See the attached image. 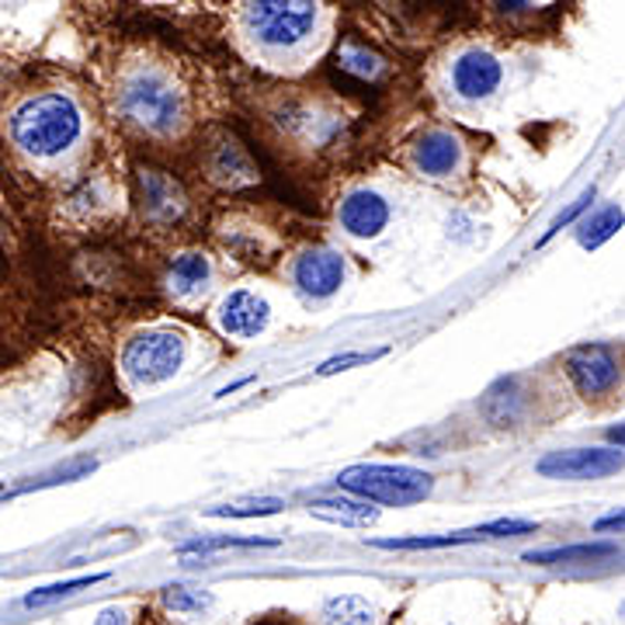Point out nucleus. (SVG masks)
<instances>
[{"label": "nucleus", "mask_w": 625, "mask_h": 625, "mask_svg": "<svg viewBox=\"0 0 625 625\" xmlns=\"http://www.w3.org/2000/svg\"><path fill=\"white\" fill-rule=\"evenodd\" d=\"M8 132L21 153L35 156V161H56L77 146L84 132V111L70 95L39 91L11 108Z\"/></svg>", "instance_id": "obj_1"}, {"label": "nucleus", "mask_w": 625, "mask_h": 625, "mask_svg": "<svg viewBox=\"0 0 625 625\" xmlns=\"http://www.w3.org/2000/svg\"><path fill=\"white\" fill-rule=\"evenodd\" d=\"M116 105L125 122L153 132V136H171V132L185 125L188 116L182 84L153 63H140L122 74Z\"/></svg>", "instance_id": "obj_2"}, {"label": "nucleus", "mask_w": 625, "mask_h": 625, "mask_svg": "<svg viewBox=\"0 0 625 625\" xmlns=\"http://www.w3.org/2000/svg\"><path fill=\"white\" fill-rule=\"evenodd\" d=\"M320 4L317 0H243L240 25L264 53H296L317 32Z\"/></svg>", "instance_id": "obj_3"}, {"label": "nucleus", "mask_w": 625, "mask_h": 625, "mask_svg": "<svg viewBox=\"0 0 625 625\" xmlns=\"http://www.w3.org/2000/svg\"><path fill=\"white\" fill-rule=\"evenodd\" d=\"M338 486L348 490L351 497L369 501V504H390V507H407L424 501L435 490V476L414 465H348L338 473Z\"/></svg>", "instance_id": "obj_4"}, {"label": "nucleus", "mask_w": 625, "mask_h": 625, "mask_svg": "<svg viewBox=\"0 0 625 625\" xmlns=\"http://www.w3.org/2000/svg\"><path fill=\"white\" fill-rule=\"evenodd\" d=\"M185 365V338L174 330H143L122 351V375L132 390L164 386Z\"/></svg>", "instance_id": "obj_5"}, {"label": "nucleus", "mask_w": 625, "mask_h": 625, "mask_svg": "<svg viewBox=\"0 0 625 625\" xmlns=\"http://www.w3.org/2000/svg\"><path fill=\"white\" fill-rule=\"evenodd\" d=\"M449 80L462 101H486L504 80V63L486 50H465L456 56Z\"/></svg>", "instance_id": "obj_6"}, {"label": "nucleus", "mask_w": 625, "mask_h": 625, "mask_svg": "<svg viewBox=\"0 0 625 625\" xmlns=\"http://www.w3.org/2000/svg\"><path fill=\"white\" fill-rule=\"evenodd\" d=\"M293 285L306 299H330L344 285V261L330 248H309L293 264Z\"/></svg>", "instance_id": "obj_7"}, {"label": "nucleus", "mask_w": 625, "mask_h": 625, "mask_svg": "<svg viewBox=\"0 0 625 625\" xmlns=\"http://www.w3.org/2000/svg\"><path fill=\"white\" fill-rule=\"evenodd\" d=\"M267 320H272V306L264 296L251 293V288H233L230 296H222L216 309V324L227 338L251 341L257 333H264Z\"/></svg>", "instance_id": "obj_8"}, {"label": "nucleus", "mask_w": 625, "mask_h": 625, "mask_svg": "<svg viewBox=\"0 0 625 625\" xmlns=\"http://www.w3.org/2000/svg\"><path fill=\"white\" fill-rule=\"evenodd\" d=\"M567 372L584 396L612 393L618 383V362L608 344H584L567 354Z\"/></svg>", "instance_id": "obj_9"}, {"label": "nucleus", "mask_w": 625, "mask_h": 625, "mask_svg": "<svg viewBox=\"0 0 625 625\" xmlns=\"http://www.w3.org/2000/svg\"><path fill=\"white\" fill-rule=\"evenodd\" d=\"M622 469V452L615 449H570L552 452L539 462V473L552 480H597Z\"/></svg>", "instance_id": "obj_10"}, {"label": "nucleus", "mask_w": 625, "mask_h": 625, "mask_svg": "<svg viewBox=\"0 0 625 625\" xmlns=\"http://www.w3.org/2000/svg\"><path fill=\"white\" fill-rule=\"evenodd\" d=\"M539 525L535 522H515V518H504V522H490L480 528H469V531H456V535H414V539H379L372 542L375 549H449V546H462V542H480V539H511V535H525L535 531Z\"/></svg>", "instance_id": "obj_11"}, {"label": "nucleus", "mask_w": 625, "mask_h": 625, "mask_svg": "<svg viewBox=\"0 0 625 625\" xmlns=\"http://www.w3.org/2000/svg\"><path fill=\"white\" fill-rule=\"evenodd\" d=\"M338 219H341V230L354 240H375L390 227V202L379 191H369V188H359L351 191L341 209H338Z\"/></svg>", "instance_id": "obj_12"}, {"label": "nucleus", "mask_w": 625, "mask_h": 625, "mask_svg": "<svg viewBox=\"0 0 625 625\" xmlns=\"http://www.w3.org/2000/svg\"><path fill=\"white\" fill-rule=\"evenodd\" d=\"M462 164V143L445 129H431L414 143V167L428 177H449Z\"/></svg>", "instance_id": "obj_13"}, {"label": "nucleus", "mask_w": 625, "mask_h": 625, "mask_svg": "<svg viewBox=\"0 0 625 625\" xmlns=\"http://www.w3.org/2000/svg\"><path fill=\"white\" fill-rule=\"evenodd\" d=\"M140 198H143V212L153 222H171L185 212V191L174 177L161 171H143L140 174Z\"/></svg>", "instance_id": "obj_14"}, {"label": "nucleus", "mask_w": 625, "mask_h": 625, "mask_svg": "<svg viewBox=\"0 0 625 625\" xmlns=\"http://www.w3.org/2000/svg\"><path fill=\"white\" fill-rule=\"evenodd\" d=\"M212 282V264L206 254H198V251H188L182 257H174L171 264V275H167V285H171V293L174 299H195V296H202L206 288Z\"/></svg>", "instance_id": "obj_15"}, {"label": "nucleus", "mask_w": 625, "mask_h": 625, "mask_svg": "<svg viewBox=\"0 0 625 625\" xmlns=\"http://www.w3.org/2000/svg\"><path fill=\"white\" fill-rule=\"evenodd\" d=\"M309 515H317L333 525H354V528H369L379 522V507L359 497H317L309 501Z\"/></svg>", "instance_id": "obj_16"}, {"label": "nucleus", "mask_w": 625, "mask_h": 625, "mask_svg": "<svg viewBox=\"0 0 625 625\" xmlns=\"http://www.w3.org/2000/svg\"><path fill=\"white\" fill-rule=\"evenodd\" d=\"M375 618H379L375 605L362 594H338V597L324 601V608H320L324 625H375Z\"/></svg>", "instance_id": "obj_17"}, {"label": "nucleus", "mask_w": 625, "mask_h": 625, "mask_svg": "<svg viewBox=\"0 0 625 625\" xmlns=\"http://www.w3.org/2000/svg\"><path fill=\"white\" fill-rule=\"evenodd\" d=\"M212 177L222 185H248L254 182V164L237 143H222L212 156Z\"/></svg>", "instance_id": "obj_18"}, {"label": "nucleus", "mask_w": 625, "mask_h": 625, "mask_svg": "<svg viewBox=\"0 0 625 625\" xmlns=\"http://www.w3.org/2000/svg\"><path fill=\"white\" fill-rule=\"evenodd\" d=\"M108 580V573H91V577H77V580H59V584H50V588H39L32 594H25V608H42L50 605V601H59V597H70L84 588H95Z\"/></svg>", "instance_id": "obj_19"}, {"label": "nucleus", "mask_w": 625, "mask_h": 625, "mask_svg": "<svg viewBox=\"0 0 625 625\" xmlns=\"http://www.w3.org/2000/svg\"><path fill=\"white\" fill-rule=\"evenodd\" d=\"M618 230H622V209H615V206L601 209V212L588 222V227L580 230V248L594 251V248H601L605 240H612Z\"/></svg>", "instance_id": "obj_20"}, {"label": "nucleus", "mask_w": 625, "mask_h": 625, "mask_svg": "<svg viewBox=\"0 0 625 625\" xmlns=\"http://www.w3.org/2000/svg\"><path fill=\"white\" fill-rule=\"evenodd\" d=\"M338 66H341V70H348V74H354V77H362V80H375V77H383V70H386V63L379 59L375 53H369L365 46H344L338 53Z\"/></svg>", "instance_id": "obj_21"}, {"label": "nucleus", "mask_w": 625, "mask_h": 625, "mask_svg": "<svg viewBox=\"0 0 625 625\" xmlns=\"http://www.w3.org/2000/svg\"><path fill=\"white\" fill-rule=\"evenodd\" d=\"M275 539H233V535H222V539H195L177 546L182 556H209L216 549H275Z\"/></svg>", "instance_id": "obj_22"}, {"label": "nucleus", "mask_w": 625, "mask_h": 625, "mask_svg": "<svg viewBox=\"0 0 625 625\" xmlns=\"http://www.w3.org/2000/svg\"><path fill=\"white\" fill-rule=\"evenodd\" d=\"M615 546H570V549H546V552H528V563H567V560H594V556H608Z\"/></svg>", "instance_id": "obj_23"}, {"label": "nucleus", "mask_w": 625, "mask_h": 625, "mask_svg": "<svg viewBox=\"0 0 625 625\" xmlns=\"http://www.w3.org/2000/svg\"><path fill=\"white\" fill-rule=\"evenodd\" d=\"M285 504L282 501H257V504H227V507H212L209 518H264L275 515Z\"/></svg>", "instance_id": "obj_24"}, {"label": "nucleus", "mask_w": 625, "mask_h": 625, "mask_svg": "<svg viewBox=\"0 0 625 625\" xmlns=\"http://www.w3.org/2000/svg\"><path fill=\"white\" fill-rule=\"evenodd\" d=\"M386 348H375V351H348V354H338V359H330L317 369V375H338V372H348L354 365H369L375 359H383Z\"/></svg>", "instance_id": "obj_25"}, {"label": "nucleus", "mask_w": 625, "mask_h": 625, "mask_svg": "<svg viewBox=\"0 0 625 625\" xmlns=\"http://www.w3.org/2000/svg\"><path fill=\"white\" fill-rule=\"evenodd\" d=\"M209 594H202V591H188V588H171L167 594H164V605L167 608H174V612H202V608H209Z\"/></svg>", "instance_id": "obj_26"}, {"label": "nucleus", "mask_w": 625, "mask_h": 625, "mask_svg": "<svg viewBox=\"0 0 625 625\" xmlns=\"http://www.w3.org/2000/svg\"><path fill=\"white\" fill-rule=\"evenodd\" d=\"M591 202H594V191H584V195H580V198H577V202H573V206H570V209H567V212H563L560 219H556V222H552V230H549V233L542 237V243H546L549 237H556V233H560L563 227H570V222H573V219H577L580 212H584V209H588Z\"/></svg>", "instance_id": "obj_27"}, {"label": "nucleus", "mask_w": 625, "mask_h": 625, "mask_svg": "<svg viewBox=\"0 0 625 625\" xmlns=\"http://www.w3.org/2000/svg\"><path fill=\"white\" fill-rule=\"evenodd\" d=\"M95 625H129V615L122 608H101Z\"/></svg>", "instance_id": "obj_28"}, {"label": "nucleus", "mask_w": 625, "mask_h": 625, "mask_svg": "<svg viewBox=\"0 0 625 625\" xmlns=\"http://www.w3.org/2000/svg\"><path fill=\"white\" fill-rule=\"evenodd\" d=\"M535 0H494V8L504 11V14H518V11H528Z\"/></svg>", "instance_id": "obj_29"}, {"label": "nucleus", "mask_w": 625, "mask_h": 625, "mask_svg": "<svg viewBox=\"0 0 625 625\" xmlns=\"http://www.w3.org/2000/svg\"><path fill=\"white\" fill-rule=\"evenodd\" d=\"M605 528H622V515H618V518H608V522H597V531H605Z\"/></svg>", "instance_id": "obj_30"}]
</instances>
